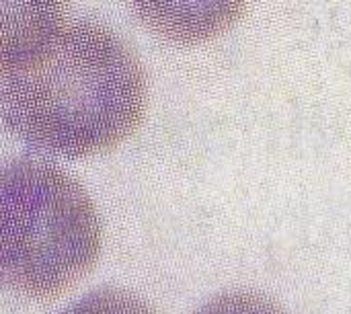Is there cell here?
<instances>
[{
  "instance_id": "obj_4",
  "label": "cell",
  "mask_w": 351,
  "mask_h": 314,
  "mask_svg": "<svg viewBox=\"0 0 351 314\" xmlns=\"http://www.w3.org/2000/svg\"><path fill=\"white\" fill-rule=\"evenodd\" d=\"M195 314H286L274 300L255 292H230L206 302Z\"/></svg>"
},
{
  "instance_id": "obj_2",
  "label": "cell",
  "mask_w": 351,
  "mask_h": 314,
  "mask_svg": "<svg viewBox=\"0 0 351 314\" xmlns=\"http://www.w3.org/2000/svg\"><path fill=\"white\" fill-rule=\"evenodd\" d=\"M0 265L4 282L33 300L64 294L97 263L101 222L84 187L35 158L0 177Z\"/></svg>"
},
{
  "instance_id": "obj_1",
  "label": "cell",
  "mask_w": 351,
  "mask_h": 314,
  "mask_svg": "<svg viewBox=\"0 0 351 314\" xmlns=\"http://www.w3.org/2000/svg\"><path fill=\"white\" fill-rule=\"evenodd\" d=\"M0 109L23 140L66 156L107 152L144 119L146 78L107 27L23 2L0 21Z\"/></svg>"
},
{
  "instance_id": "obj_3",
  "label": "cell",
  "mask_w": 351,
  "mask_h": 314,
  "mask_svg": "<svg viewBox=\"0 0 351 314\" xmlns=\"http://www.w3.org/2000/svg\"><path fill=\"white\" fill-rule=\"evenodd\" d=\"M62 314H156L142 298L128 290L105 288L84 296Z\"/></svg>"
}]
</instances>
